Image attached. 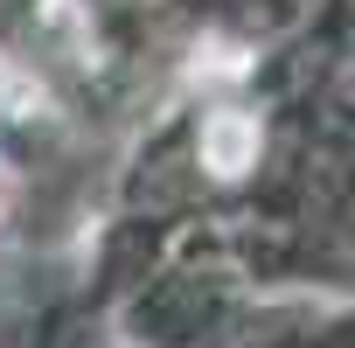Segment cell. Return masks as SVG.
<instances>
[{"mask_svg":"<svg viewBox=\"0 0 355 348\" xmlns=\"http://www.w3.org/2000/svg\"><path fill=\"white\" fill-rule=\"evenodd\" d=\"M251 153H258V125H251L244 112H216V119L202 125V160H209L216 174H244Z\"/></svg>","mask_w":355,"mask_h":348,"instance_id":"cell-1","label":"cell"}]
</instances>
